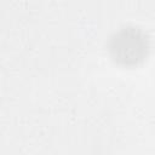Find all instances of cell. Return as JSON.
I'll list each match as a JSON object with an SVG mask.
<instances>
[{
  "mask_svg": "<svg viewBox=\"0 0 155 155\" xmlns=\"http://www.w3.org/2000/svg\"><path fill=\"white\" fill-rule=\"evenodd\" d=\"M113 62L121 67H136L149 54L150 39L139 27L125 25L114 31L107 44Z\"/></svg>",
  "mask_w": 155,
  "mask_h": 155,
  "instance_id": "1",
  "label": "cell"
}]
</instances>
